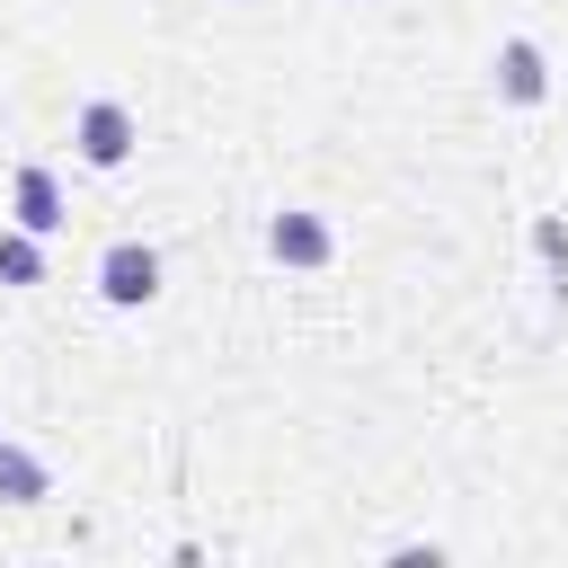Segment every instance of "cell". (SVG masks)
<instances>
[{
	"instance_id": "obj_1",
	"label": "cell",
	"mask_w": 568,
	"mask_h": 568,
	"mask_svg": "<svg viewBox=\"0 0 568 568\" xmlns=\"http://www.w3.org/2000/svg\"><path fill=\"white\" fill-rule=\"evenodd\" d=\"M133 142H142V124H133V106H124V98H89V106L71 115V151H80L89 169H124V160H133Z\"/></svg>"
},
{
	"instance_id": "obj_2",
	"label": "cell",
	"mask_w": 568,
	"mask_h": 568,
	"mask_svg": "<svg viewBox=\"0 0 568 568\" xmlns=\"http://www.w3.org/2000/svg\"><path fill=\"white\" fill-rule=\"evenodd\" d=\"M98 302H115V311L160 302V248H151V240H115V248L98 257Z\"/></svg>"
},
{
	"instance_id": "obj_3",
	"label": "cell",
	"mask_w": 568,
	"mask_h": 568,
	"mask_svg": "<svg viewBox=\"0 0 568 568\" xmlns=\"http://www.w3.org/2000/svg\"><path fill=\"white\" fill-rule=\"evenodd\" d=\"M266 257H275V266H293V275H320V266L337 257V231H328L320 213H302V204H293V213H275V222H266Z\"/></svg>"
},
{
	"instance_id": "obj_4",
	"label": "cell",
	"mask_w": 568,
	"mask_h": 568,
	"mask_svg": "<svg viewBox=\"0 0 568 568\" xmlns=\"http://www.w3.org/2000/svg\"><path fill=\"white\" fill-rule=\"evenodd\" d=\"M9 222L36 231V240L62 231V178H53L44 160H18V169H9Z\"/></svg>"
},
{
	"instance_id": "obj_5",
	"label": "cell",
	"mask_w": 568,
	"mask_h": 568,
	"mask_svg": "<svg viewBox=\"0 0 568 568\" xmlns=\"http://www.w3.org/2000/svg\"><path fill=\"white\" fill-rule=\"evenodd\" d=\"M488 80H497V98H506V106H541V98H550V62H541V44H532V36H506V44H497V62H488Z\"/></svg>"
},
{
	"instance_id": "obj_6",
	"label": "cell",
	"mask_w": 568,
	"mask_h": 568,
	"mask_svg": "<svg viewBox=\"0 0 568 568\" xmlns=\"http://www.w3.org/2000/svg\"><path fill=\"white\" fill-rule=\"evenodd\" d=\"M0 497H9V506H44V497H53V470H44L27 444H9V435H0Z\"/></svg>"
},
{
	"instance_id": "obj_7",
	"label": "cell",
	"mask_w": 568,
	"mask_h": 568,
	"mask_svg": "<svg viewBox=\"0 0 568 568\" xmlns=\"http://www.w3.org/2000/svg\"><path fill=\"white\" fill-rule=\"evenodd\" d=\"M0 284H44V240L36 231H0Z\"/></svg>"
},
{
	"instance_id": "obj_8",
	"label": "cell",
	"mask_w": 568,
	"mask_h": 568,
	"mask_svg": "<svg viewBox=\"0 0 568 568\" xmlns=\"http://www.w3.org/2000/svg\"><path fill=\"white\" fill-rule=\"evenodd\" d=\"M532 248H541V266H550V293L568 302V231H559V213L532 222Z\"/></svg>"
}]
</instances>
